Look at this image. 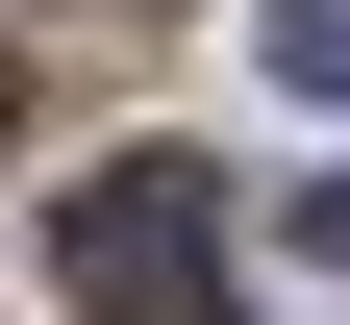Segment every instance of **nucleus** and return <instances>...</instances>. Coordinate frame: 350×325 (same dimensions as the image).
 I'll list each match as a JSON object with an SVG mask.
<instances>
[{"instance_id":"f257e3e1","label":"nucleus","mask_w":350,"mask_h":325,"mask_svg":"<svg viewBox=\"0 0 350 325\" xmlns=\"http://www.w3.org/2000/svg\"><path fill=\"white\" fill-rule=\"evenodd\" d=\"M51 275L75 325H226V151H100L51 200Z\"/></svg>"},{"instance_id":"f03ea898","label":"nucleus","mask_w":350,"mask_h":325,"mask_svg":"<svg viewBox=\"0 0 350 325\" xmlns=\"http://www.w3.org/2000/svg\"><path fill=\"white\" fill-rule=\"evenodd\" d=\"M275 75H325V101H350V0H275Z\"/></svg>"},{"instance_id":"7ed1b4c3","label":"nucleus","mask_w":350,"mask_h":325,"mask_svg":"<svg viewBox=\"0 0 350 325\" xmlns=\"http://www.w3.org/2000/svg\"><path fill=\"white\" fill-rule=\"evenodd\" d=\"M300 250H325V275H350V175H325V200H300Z\"/></svg>"}]
</instances>
